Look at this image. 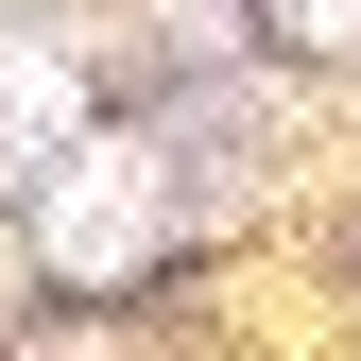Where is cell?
I'll return each instance as SVG.
<instances>
[{
  "instance_id": "1",
  "label": "cell",
  "mask_w": 361,
  "mask_h": 361,
  "mask_svg": "<svg viewBox=\"0 0 361 361\" xmlns=\"http://www.w3.org/2000/svg\"><path fill=\"white\" fill-rule=\"evenodd\" d=\"M155 155H121V138H69L52 155V190H35V241H52V276H138L155 258Z\"/></svg>"
},
{
  "instance_id": "2",
  "label": "cell",
  "mask_w": 361,
  "mask_h": 361,
  "mask_svg": "<svg viewBox=\"0 0 361 361\" xmlns=\"http://www.w3.org/2000/svg\"><path fill=\"white\" fill-rule=\"evenodd\" d=\"M86 138V69L69 52H0V155H69Z\"/></svg>"
},
{
  "instance_id": "3",
  "label": "cell",
  "mask_w": 361,
  "mask_h": 361,
  "mask_svg": "<svg viewBox=\"0 0 361 361\" xmlns=\"http://www.w3.org/2000/svg\"><path fill=\"white\" fill-rule=\"evenodd\" d=\"M276 18L310 35V52H327V35H344V52H361V0H276Z\"/></svg>"
}]
</instances>
